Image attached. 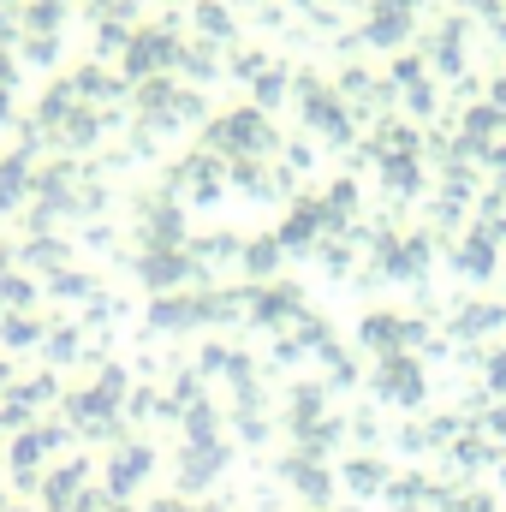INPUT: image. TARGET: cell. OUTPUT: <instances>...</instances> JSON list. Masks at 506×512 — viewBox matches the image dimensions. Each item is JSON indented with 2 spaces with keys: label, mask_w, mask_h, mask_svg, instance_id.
<instances>
[{
  "label": "cell",
  "mask_w": 506,
  "mask_h": 512,
  "mask_svg": "<svg viewBox=\"0 0 506 512\" xmlns=\"http://www.w3.org/2000/svg\"><path fill=\"white\" fill-rule=\"evenodd\" d=\"M304 501H322L328 495V471H322V459L316 453H298V459H286V471H280Z\"/></svg>",
  "instance_id": "obj_1"
},
{
  "label": "cell",
  "mask_w": 506,
  "mask_h": 512,
  "mask_svg": "<svg viewBox=\"0 0 506 512\" xmlns=\"http://www.w3.org/2000/svg\"><path fill=\"white\" fill-rule=\"evenodd\" d=\"M143 477H149V447H126V453H114V465H108V489H114V495H131Z\"/></svg>",
  "instance_id": "obj_2"
},
{
  "label": "cell",
  "mask_w": 506,
  "mask_h": 512,
  "mask_svg": "<svg viewBox=\"0 0 506 512\" xmlns=\"http://www.w3.org/2000/svg\"><path fill=\"white\" fill-rule=\"evenodd\" d=\"M84 477H90V465H84V459H72V465H60V471L48 477V489H42V495H48V507H60V501H72Z\"/></svg>",
  "instance_id": "obj_3"
},
{
  "label": "cell",
  "mask_w": 506,
  "mask_h": 512,
  "mask_svg": "<svg viewBox=\"0 0 506 512\" xmlns=\"http://www.w3.org/2000/svg\"><path fill=\"white\" fill-rule=\"evenodd\" d=\"M346 483H352L358 495H376L381 483H387V465H376V459H352V465H346Z\"/></svg>",
  "instance_id": "obj_4"
},
{
  "label": "cell",
  "mask_w": 506,
  "mask_h": 512,
  "mask_svg": "<svg viewBox=\"0 0 506 512\" xmlns=\"http://www.w3.org/2000/svg\"><path fill=\"white\" fill-rule=\"evenodd\" d=\"M0 512H24V507H0Z\"/></svg>",
  "instance_id": "obj_5"
}]
</instances>
